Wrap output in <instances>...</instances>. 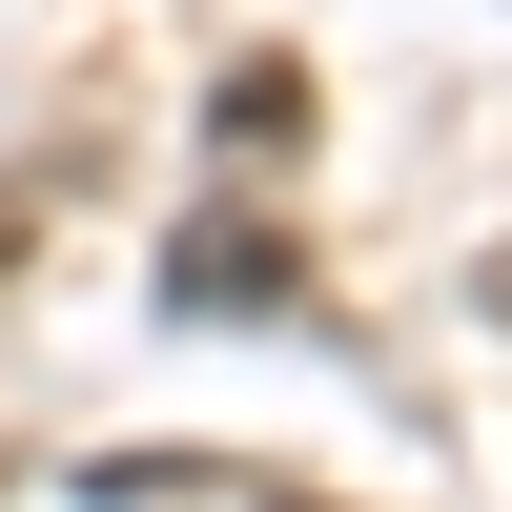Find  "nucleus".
Segmentation results:
<instances>
[{
    "label": "nucleus",
    "mask_w": 512,
    "mask_h": 512,
    "mask_svg": "<svg viewBox=\"0 0 512 512\" xmlns=\"http://www.w3.org/2000/svg\"><path fill=\"white\" fill-rule=\"evenodd\" d=\"M164 308L267 328V308H308V246H287V226H246V205H205V226H164Z\"/></svg>",
    "instance_id": "1"
}]
</instances>
